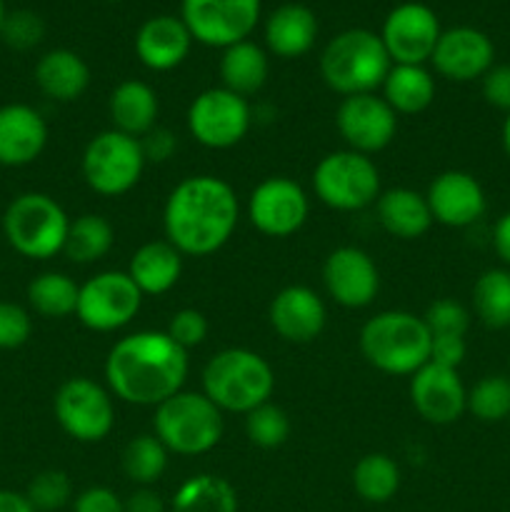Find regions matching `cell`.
Returning a JSON list of instances; mask_svg holds the SVG:
<instances>
[{
	"mask_svg": "<svg viewBox=\"0 0 510 512\" xmlns=\"http://www.w3.org/2000/svg\"><path fill=\"white\" fill-rule=\"evenodd\" d=\"M188 368V350L180 348L168 333L140 330L110 348L105 383L123 403L158 408L183 390Z\"/></svg>",
	"mask_w": 510,
	"mask_h": 512,
	"instance_id": "6da1fadb",
	"label": "cell"
},
{
	"mask_svg": "<svg viewBox=\"0 0 510 512\" xmlns=\"http://www.w3.org/2000/svg\"><path fill=\"white\" fill-rule=\"evenodd\" d=\"M240 203L230 183L215 175H190L170 190L163 208L165 240L180 255L205 258L233 238Z\"/></svg>",
	"mask_w": 510,
	"mask_h": 512,
	"instance_id": "7a4b0ae2",
	"label": "cell"
},
{
	"mask_svg": "<svg viewBox=\"0 0 510 512\" xmlns=\"http://www.w3.org/2000/svg\"><path fill=\"white\" fill-rule=\"evenodd\" d=\"M275 390V373L268 360L248 348H225L203 368V393L220 413L248 415L268 403Z\"/></svg>",
	"mask_w": 510,
	"mask_h": 512,
	"instance_id": "3957f363",
	"label": "cell"
},
{
	"mask_svg": "<svg viewBox=\"0 0 510 512\" xmlns=\"http://www.w3.org/2000/svg\"><path fill=\"white\" fill-rule=\"evenodd\" d=\"M393 60L378 33L350 28L335 35L320 55V75L333 93L350 95L375 93L383 88Z\"/></svg>",
	"mask_w": 510,
	"mask_h": 512,
	"instance_id": "277c9868",
	"label": "cell"
},
{
	"mask_svg": "<svg viewBox=\"0 0 510 512\" xmlns=\"http://www.w3.org/2000/svg\"><path fill=\"white\" fill-rule=\"evenodd\" d=\"M430 335L423 315L385 310L360 330V353L385 375H413L430 360Z\"/></svg>",
	"mask_w": 510,
	"mask_h": 512,
	"instance_id": "5b68a950",
	"label": "cell"
},
{
	"mask_svg": "<svg viewBox=\"0 0 510 512\" xmlns=\"http://www.w3.org/2000/svg\"><path fill=\"white\" fill-rule=\"evenodd\" d=\"M155 438L168 453L195 458L205 455L223 438V413L205 398V393L180 390L155 408Z\"/></svg>",
	"mask_w": 510,
	"mask_h": 512,
	"instance_id": "8992f818",
	"label": "cell"
},
{
	"mask_svg": "<svg viewBox=\"0 0 510 512\" xmlns=\"http://www.w3.org/2000/svg\"><path fill=\"white\" fill-rule=\"evenodd\" d=\"M70 218L63 205L45 193H23L3 213V233L10 248L30 260H50L63 253Z\"/></svg>",
	"mask_w": 510,
	"mask_h": 512,
	"instance_id": "52a82bcc",
	"label": "cell"
},
{
	"mask_svg": "<svg viewBox=\"0 0 510 512\" xmlns=\"http://www.w3.org/2000/svg\"><path fill=\"white\" fill-rule=\"evenodd\" d=\"M148 165L140 138L110 128L95 135L83 150L80 170L93 193L103 198H120L130 193L143 178Z\"/></svg>",
	"mask_w": 510,
	"mask_h": 512,
	"instance_id": "ba28073f",
	"label": "cell"
},
{
	"mask_svg": "<svg viewBox=\"0 0 510 512\" xmlns=\"http://www.w3.org/2000/svg\"><path fill=\"white\" fill-rule=\"evenodd\" d=\"M315 198L340 213H355L380 198V170L370 155L355 150L328 153L313 170Z\"/></svg>",
	"mask_w": 510,
	"mask_h": 512,
	"instance_id": "9c48e42d",
	"label": "cell"
},
{
	"mask_svg": "<svg viewBox=\"0 0 510 512\" xmlns=\"http://www.w3.org/2000/svg\"><path fill=\"white\" fill-rule=\"evenodd\" d=\"M138 285L123 270H103L80 285L75 318L95 333H113L133 323L143 308Z\"/></svg>",
	"mask_w": 510,
	"mask_h": 512,
	"instance_id": "30bf717a",
	"label": "cell"
},
{
	"mask_svg": "<svg viewBox=\"0 0 510 512\" xmlns=\"http://www.w3.org/2000/svg\"><path fill=\"white\" fill-rule=\"evenodd\" d=\"M53 413L68 438L100 443L115 425L113 393L90 378H70L55 393Z\"/></svg>",
	"mask_w": 510,
	"mask_h": 512,
	"instance_id": "8fae6325",
	"label": "cell"
},
{
	"mask_svg": "<svg viewBox=\"0 0 510 512\" xmlns=\"http://www.w3.org/2000/svg\"><path fill=\"white\" fill-rule=\"evenodd\" d=\"M253 113L248 98L230 93L228 88H208L190 103L188 130L203 148H235L248 135Z\"/></svg>",
	"mask_w": 510,
	"mask_h": 512,
	"instance_id": "7c38bea8",
	"label": "cell"
},
{
	"mask_svg": "<svg viewBox=\"0 0 510 512\" xmlns=\"http://www.w3.org/2000/svg\"><path fill=\"white\" fill-rule=\"evenodd\" d=\"M263 0H183L180 18L195 43L208 48H230L248 40L260 20Z\"/></svg>",
	"mask_w": 510,
	"mask_h": 512,
	"instance_id": "4fadbf2b",
	"label": "cell"
},
{
	"mask_svg": "<svg viewBox=\"0 0 510 512\" xmlns=\"http://www.w3.org/2000/svg\"><path fill=\"white\" fill-rule=\"evenodd\" d=\"M310 200L295 180L285 175L265 178L248 198V218L258 233L268 238H290L305 225Z\"/></svg>",
	"mask_w": 510,
	"mask_h": 512,
	"instance_id": "5bb4252c",
	"label": "cell"
},
{
	"mask_svg": "<svg viewBox=\"0 0 510 512\" xmlns=\"http://www.w3.org/2000/svg\"><path fill=\"white\" fill-rule=\"evenodd\" d=\"M335 128L348 150L373 155L393 143L398 133V113L385 103L383 95H350L338 105Z\"/></svg>",
	"mask_w": 510,
	"mask_h": 512,
	"instance_id": "9a60e30c",
	"label": "cell"
},
{
	"mask_svg": "<svg viewBox=\"0 0 510 512\" xmlns=\"http://www.w3.org/2000/svg\"><path fill=\"white\" fill-rule=\"evenodd\" d=\"M440 33L443 28L433 8L425 3H400L390 10L378 35L393 65H423L433 58Z\"/></svg>",
	"mask_w": 510,
	"mask_h": 512,
	"instance_id": "2e32d148",
	"label": "cell"
},
{
	"mask_svg": "<svg viewBox=\"0 0 510 512\" xmlns=\"http://www.w3.org/2000/svg\"><path fill=\"white\" fill-rule=\"evenodd\" d=\"M410 403L430 425H450L468 413V388L458 370L425 363L410 375Z\"/></svg>",
	"mask_w": 510,
	"mask_h": 512,
	"instance_id": "e0dca14e",
	"label": "cell"
},
{
	"mask_svg": "<svg viewBox=\"0 0 510 512\" xmlns=\"http://www.w3.org/2000/svg\"><path fill=\"white\" fill-rule=\"evenodd\" d=\"M430 63L443 78L453 83H470L483 78L495 65V45L483 30L473 25H458L440 33Z\"/></svg>",
	"mask_w": 510,
	"mask_h": 512,
	"instance_id": "ac0fdd59",
	"label": "cell"
},
{
	"mask_svg": "<svg viewBox=\"0 0 510 512\" xmlns=\"http://www.w3.org/2000/svg\"><path fill=\"white\" fill-rule=\"evenodd\" d=\"M323 283L330 298L343 308H368L380 290V273L365 250L343 245L325 258Z\"/></svg>",
	"mask_w": 510,
	"mask_h": 512,
	"instance_id": "d6986e66",
	"label": "cell"
},
{
	"mask_svg": "<svg viewBox=\"0 0 510 512\" xmlns=\"http://www.w3.org/2000/svg\"><path fill=\"white\" fill-rule=\"evenodd\" d=\"M425 200H428L433 223L445 225V228H470L488 210L483 185L478 183L475 175L465 173V170L440 173L430 183Z\"/></svg>",
	"mask_w": 510,
	"mask_h": 512,
	"instance_id": "ffe728a7",
	"label": "cell"
},
{
	"mask_svg": "<svg viewBox=\"0 0 510 512\" xmlns=\"http://www.w3.org/2000/svg\"><path fill=\"white\" fill-rule=\"evenodd\" d=\"M268 320L285 343L305 345L323 333L328 310L323 298L308 285H288L270 300Z\"/></svg>",
	"mask_w": 510,
	"mask_h": 512,
	"instance_id": "44dd1931",
	"label": "cell"
},
{
	"mask_svg": "<svg viewBox=\"0 0 510 512\" xmlns=\"http://www.w3.org/2000/svg\"><path fill=\"white\" fill-rule=\"evenodd\" d=\"M48 145V123L25 103L0 105V165L23 168L35 163Z\"/></svg>",
	"mask_w": 510,
	"mask_h": 512,
	"instance_id": "7402d4cb",
	"label": "cell"
},
{
	"mask_svg": "<svg viewBox=\"0 0 510 512\" xmlns=\"http://www.w3.org/2000/svg\"><path fill=\"white\" fill-rule=\"evenodd\" d=\"M193 35L183 18L175 15H155L148 18L135 33V55L140 63L155 73L175 70L190 53Z\"/></svg>",
	"mask_w": 510,
	"mask_h": 512,
	"instance_id": "603a6c76",
	"label": "cell"
},
{
	"mask_svg": "<svg viewBox=\"0 0 510 512\" xmlns=\"http://www.w3.org/2000/svg\"><path fill=\"white\" fill-rule=\"evenodd\" d=\"M318 38V18L300 3H285L265 20V45L273 55L285 60L310 53Z\"/></svg>",
	"mask_w": 510,
	"mask_h": 512,
	"instance_id": "cb8c5ba5",
	"label": "cell"
},
{
	"mask_svg": "<svg viewBox=\"0 0 510 512\" xmlns=\"http://www.w3.org/2000/svg\"><path fill=\"white\" fill-rule=\"evenodd\" d=\"M35 83L45 98L55 103H73L88 90L90 68L73 50L55 48L35 65Z\"/></svg>",
	"mask_w": 510,
	"mask_h": 512,
	"instance_id": "d4e9b609",
	"label": "cell"
},
{
	"mask_svg": "<svg viewBox=\"0 0 510 512\" xmlns=\"http://www.w3.org/2000/svg\"><path fill=\"white\" fill-rule=\"evenodd\" d=\"M108 113L115 130L133 135V138H143L158 123V95L143 80H123L110 93Z\"/></svg>",
	"mask_w": 510,
	"mask_h": 512,
	"instance_id": "484cf974",
	"label": "cell"
},
{
	"mask_svg": "<svg viewBox=\"0 0 510 512\" xmlns=\"http://www.w3.org/2000/svg\"><path fill=\"white\" fill-rule=\"evenodd\" d=\"M375 215L385 233L400 240L423 238L433 225L425 195L410 188H393L380 193V198L375 200Z\"/></svg>",
	"mask_w": 510,
	"mask_h": 512,
	"instance_id": "4316f807",
	"label": "cell"
},
{
	"mask_svg": "<svg viewBox=\"0 0 510 512\" xmlns=\"http://www.w3.org/2000/svg\"><path fill=\"white\" fill-rule=\"evenodd\" d=\"M125 273L143 295H165L178 285L183 255L168 240H153L135 250Z\"/></svg>",
	"mask_w": 510,
	"mask_h": 512,
	"instance_id": "83f0119b",
	"label": "cell"
},
{
	"mask_svg": "<svg viewBox=\"0 0 510 512\" xmlns=\"http://www.w3.org/2000/svg\"><path fill=\"white\" fill-rule=\"evenodd\" d=\"M270 63L268 53L253 40H240L223 50L220 58V80L223 88L235 95H255L265 83H268Z\"/></svg>",
	"mask_w": 510,
	"mask_h": 512,
	"instance_id": "f1b7e54d",
	"label": "cell"
},
{
	"mask_svg": "<svg viewBox=\"0 0 510 512\" xmlns=\"http://www.w3.org/2000/svg\"><path fill=\"white\" fill-rule=\"evenodd\" d=\"M383 100L398 115L423 113L435 100V78L425 65H393L383 83Z\"/></svg>",
	"mask_w": 510,
	"mask_h": 512,
	"instance_id": "f546056e",
	"label": "cell"
},
{
	"mask_svg": "<svg viewBox=\"0 0 510 512\" xmlns=\"http://www.w3.org/2000/svg\"><path fill=\"white\" fill-rule=\"evenodd\" d=\"M170 512H238V493L220 475H193L175 490Z\"/></svg>",
	"mask_w": 510,
	"mask_h": 512,
	"instance_id": "4dcf8cb0",
	"label": "cell"
},
{
	"mask_svg": "<svg viewBox=\"0 0 510 512\" xmlns=\"http://www.w3.org/2000/svg\"><path fill=\"white\" fill-rule=\"evenodd\" d=\"M115 243L113 225L103 215L85 213L70 220L68 238H65L63 253L75 265H93L110 253Z\"/></svg>",
	"mask_w": 510,
	"mask_h": 512,
	"instance_id": "1f68e13d",
	"label": "cell"
},
{
	"mask_svg": "<svg viewBox=\"0 0 510 512\" xmlns=\"http://www.w3.org/2000/svg\"><path fill=\"white\" fill-rule=\"evenodd\" d=\"M473 310L490 330L510 328V268H490L473 285Z\"/></svg>",
	"mask_w": 510,
	"mask_h": 512,
	"instance_id": "d6a6232c",
	"label": "cell"
},
{
	"mask_svg": "<svg viewBox=\"0 0 510 512\" xmlns=\"http://www.w3.org/2000/svg\"><path fill=\"white\" fill-rule=\"evenodd\" d=\"M353 488L365 503H388L400 490L398 463L385 453L363 455L353 468Z\"/></svg>",
	"mask_w": 510,
	"mask_h": 512,
	"instance_id": "836d02e7",
	"label": "cell"
},
{
	"mask_svg": "<svg viewBox=\"0 0 510 512\" xmlns=\"http://www.w3.org/2000/svg\"><path fill=\"white\" fill-rule=\"evenodd\" d=\"M80 285L65 273H40L28 285V303L43 318H68L78 308Z\"/></svg>",
	"mask_w": 510,
	"mask_h": 512,
	"instance_id": "e575fe53",
	"label": "cell"
},
{
	"mask_svg": "<svg viewBox=\"0 0 510 512\" xmlns=\"http://www.w3.org/2000/svg\"><path fill=\"white\" fill-rule=\"evenodd\" d=\"M168 448L153 435H138L123 450V473L140 488H150L168 468Z\"/></svg>",
	"mask_w": 510,
	"mask_h": 512,
	"instance_id": "d590c367",
	"label": "cell"
},
{
	"mask_svg": "<svg viewBox=\"0 0 510 512\" xmlns=\"http://www.w3.org/2000/svg\"><path fill=\"white\" fill-rule=\"evenodd\" d=\"M468 413L480 423L510 420V378L485 375L468 390Z\"/></svg>",
	"mask_w": 510,
	"mask_h": 512,
	"instance_id": "8d00e7d4",
	"label": "cell"
},
{
	"mask_svg": "<svg viewBox=\"0 0 510 512\" xmlns=\"http://www.w3.org/2000/svg\"><path fill=\"white\" fill-rule=\"evenodd\" d=\"M245 435L253 445L263 450L280 448L290 438V418L280 405L268 403L258 405L245 415Z\"/></svg>",
	"mask_w": 510,
	"mask_h": 512,
	"instance_id": "74e56055",
	"label": "cell"
},
{
	"mask_svg": "<svg viewBox=\"0 0 510 512\" xmlns=\"http://www.w3.org/2000/svg\"><path fill=\"white\" fill-rule=\"evenodd\" d=\"M25 498L30 500L35 512L63 510L73 500V483L63 470H43L28 483Z\"/></svg>",
	"mask_w": 510,
	"mask_h": 512,
	"instance_id": "f35d334b",
	"label": "cell"
},
{
	"mask_svg": "<svg viewBox=\"0 0 510 512\" xmlns=\"http://www.w3.org/2000/svg\"><path fill=\"white\" fill-rule=\"evenodd\" d=\"M0 38L5 40V45L13 50H33L35 45L43 43L45 38V23L38 13L33 10H15L8 13L3 20V28H0Z\"/></svg>",
	"mask_w": 510,
	"mask_h": 512,
	"instance_id": "ab89813d",
	"label": "cell"
},
{
	"mask_svg": "<svg viewBox=\"0 0 510 512\" xmlns=\"http://www.w3.org/2000/svg\"><path fill=\"white\" fill-rule=\"evenodd\" d=\"M423 320L433 338L435 335H460V338H465L470 328L468 308L453 298H440L430 303Z\"/></svg>",
	"mask_w": 510,
	"mask_h": 512,
	"instance_id": "60d3db41",
	"label": "cell"
},
{
	"mask_svg": "<svg viewBox=\"0 0 510 512\" xmlns=\"http://www.w3.org/2000/svg\"><path fill=\"white\" fill-rule=\"evenodd\" d=\"M33 335V318L18 303L0 300V350L23 348Z\"/></svg>",
	"mask_w": 510,
	"mask_h": 512,
	"instance_id": "b9f144b4",
	"label": "cell"
},
{
	"mask_svg": "<svg viewBox=\"0 0 510 512\" xmlns=\"http://www.w3.org/2000/svg\"><path fill=\"white\" fill-rule=\"evenodd\" d=\"M165 333L175 340L183 350L198 348L208 338V318L195 308H183L170 318Z\"/></svg>",
	"mask_w": 510,
	"mask_h": 512,
	"instance_id": "7bdbcfd3",
	"label": "cell"
},
{
	"mask_svg": "<svg viewBox=\"0 0 510 512\" xmlns=\"http://www.w3.org/2000/svg\"><path fill=\"white\" fill-rule=\"evenodd\" d=\"M480 90H483L485 103L493 108L510 113V63H495L488 73L480 78Z\"/></svg>",
	"mask_w": 510,
	"mask_h": 512,
	"instance_id": "ee69618b",
	"label": "cell"
},
{
	"mask_svg": "<svg viewBox=\"0 0 510 512\" xmlns=\"http://www.w3.org/2000/svg\"><path fill=\"white\" fill-rule=\"evenodd\" d=\"M468 355V345L460 335H435L430 340V360L428 363L440 365V368L458 370Z\"/></svg>",
	"mask_w": 510,
	"mask_h": 512,
	"instance_id": "f6af8a7d",
	"label": "cell"
},
{
	"mask_svg": "<svg viewBox=\"0 0 510 512\" xmlns=\"http://www.w3.org/2000/svg\"><path fill=\"white\" fill-rule=\"evenodd\" d=\"M73 512H125V508L118 493H113L105 485H95V488L83 490L73 500Z\"/></svg>",
	"mask_w": 510,
	"mask_h": 512,
	"instance_id": "bcb514c9",
	"label": "cell"
},
{
	"mask_svg": "<svg viewBox=\"0 0 510 512\" xmlns=\"http://www.w3.org/2000/svg\"><path fill=\"white\" fill-rule=\"evenodd\" d=\"M140 145H143V153L148 163L150 160H153V163H163V160H168L170 155H173V150L178 148V140H175V135L170 133L168 128H158V125H155L148 135L140 138Z\"/></svg>",
	"mask_w": 510,
	"mask_h": 512,
	"instance_id": "7dc6e473",
	"label": "cell"
},
{
	"mask_svg": "<svg viewBox=\"0 0 510 512\" xmlns=\"http://www.w3.org/2000/svg\"><path fill=\"white\" fill-rule=\"evenodd\" d=\"M123 508L125 512H168V505L163 503V498L150 488H138L135 493H130L123 500Z\"/></svg>",
	"mask_w": 510,
	"mask_h": 512,
	"instance_id": "c3c4849f",
	"label": "cell"
},
{
	"mask_svg": "<svg viewBox=\"0 0 510 512\" xmlns=\"http://www.w3.org/2000/svg\"><path fill=\"white\" fill-rule=\"evenodd\" d=\"M493 250L505 268H510V210L498 218L493 228Z\"/></svg>",
	"mask_w": 510,
	"mask_h": 512,
	"instance_id": "681fc988",
	"label": "cell"
},
{
	"mask_svg": "<svg viewBox=\"0 0 510 512\" xmlns=\"http://www.w3.org/2000/svg\"><path fill=\"white\" fill-rule=\"evenodd\" d=\"M0 512H35L25 493L15 490H0Z\"/></svg>",
	"mask_w": 510,
	"mask_h": 512,
	"instance_id": "f907efd6",
	"label": "cell"
},
{
	"mask_svg": "<svg viewBox=\"0 0 510 512\" xmlns=\"http://www.w3.org/2000/svg\"><path fill=\"white\" fill-rule=\"evenodd\" d=\"M500 138H503V150H505V155H508V158H510V113L505 115L503 130H500Z\"/></svg>",
	"mask_w": 510,
	"mask_h": 512,
	"instance_id": "816d5d0a",
	"label": "cell"
},
{
	"mask_svg": "<svg viewBox=\"0 0 510 512\" xmlns=\"http://www.w3.org/2000/svg\"><path fill=\"white\" fill-rule=\"evenodd\" d=\"M5 15H8V10H5V0H0V28H3Z\"/></svg>",
	"mask_w": 510,
	"mask_h": 512,
	"instance_id": "f5cc1de1",
	"label": "cell"
},
{
	"mask_svg": "<svg viewBox=\"0 0 510 512\" xmlns=\"http://www.w3.org/2000/svg\"><path fill=\"white\" fill-rule=\"evenodd\" d=\"M108 3H125V0H108Z\"/></svg>",
	"mask_w": 510,
	"mask_h": 512,
	"instance_id": "db71d44e",
	"label": "cell"
}]
</instances>
